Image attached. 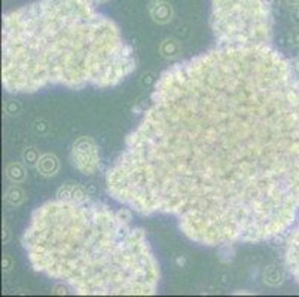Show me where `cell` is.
Segmentation results:
<instances>
[{
	"label": "cell",
	"mask_w": 299,
	"mask_h": 297,
	"mask_svg": "<svg viewBox=\"0 0 299 297\" xmlns=\"http://www.w3.org/2000/svg\"><path fill=\"white\" fill-rule=\"evenodd\" d=\"M115 201L201 245L260 242L299 214V78L270 45H218L157 80L106 173Z\"/></svg>",
	"instance_id": "6da1fadb"
},
{
	"label": "cell",
	"mask_w": 299,
	"mask_h": 297,
	"mask_svg": "<svg viewBox=\"0 0 299 297\" xmlns=\"http://www.w3.org/2000/svg\"><path fill=\"white\" fill-rule=\"evenodd\" d=\"M127 211L86 199L38 207L22 235L33 269L82 296H151L160 265Z\"/></svg>",
	"instance_id": "7a4b0ae2"
},
{
	"label": "cell",
	"mask_w": 299,
	"mask_h": 297,
	"mask_svg": "<svg viewBox=\"0 0 299 297\" xmlns=\"http://www.w3.org/2000/svg\"><path fill=\"white\" fill-rule=\"evenodd\" d=\"M134 69L119 28L89 0H35L3 15L2 82L11 94L109 88Z\"/></svg>",
	"instance_id": "3957f363"
},
{
	"label": "cell",
	"mask_w": 299,
	"mask_h": 297,
	"mask_svg": "<svg viewBox=\"0 0 299 297\" xmlns=\"http://www.w3.org/2000/svg\"><path fill=\"white\" fill-rule=\"evenodd\" d=\"M210 25L218 45H270L273 6L268 0H212Z\"/></svg>",
	"instance_id": "277c9868"
},
{
	"label": "cell",
	"mask_w": 299,
	"mask_h": 297,
	"mask_svg": "<svg viewBox=\"0 0 299 297\" xmlns=\"http://www.w3.org/2000/svg\"><path fill=\"white\" fill-rule=\"evenodd\" d=\"M70 159L78 171L85 176H93L100 168L99 146L88 137H80L73 143Z\"/></svg>",
	"instance_id": "5b68a950"
},
{
	"label": "cell",
	"mask_w": 299,
	"mask_h": 297,
	"mask_svg": "<svg viewBox=\"0 0 299 297\" xmlns=\"http://www.w3.org/2000/svg\"><path fill=\"white\" fill-rule=\"evenodd\" d=\"M286 268L299 284V226L286 242Z\"/></svg>",
	"instance_id": "8992f818"
},
{
	"label": "cell",
	"mask_w": 299,
	"mask_h": 297,
	"mask_svg": "<svg viewBox=\"0 0 299 297\" xmlns=\"http://www.w3.org/2000/svg\"><path fill=\"white\" fill-rule=\"evenodd\" d=\"M149 15L158 24H167L173 20V8L164 0H154L149 5Z\"/></svg>",
	"instance_id": "52a82bcc"
},
{
	"label": "cell",
	"mask_w": 299,
	"mask_h": 297,
	"mask_svg": "<svg viewBox=\"0 0 299 297\" xmlns=\"http://www.w3.org/2000/svg\"><path fill=\"white\" fill-rule=\"evenodd\" d=\"M36 168H38V171H39L42 176L51 177V176L57 174V171H58V168H60V162H58V159L55 158L54 155L46 153V155H42V156H40Z\"/></svg>",
	"instance_id": "ba28073f"
},
{
	"label": "cell",
	"mask_w": 299,
	"mask_h": 297,
	"mask_svg": "<svg viewBox=\"0 0 299 297\" xmlns=\"http://www.w3.org/2000/svg\"><path fill=\"white\" fill-rule=\"evenodd\" d=\"M57 198H63V199H86L88 198V193L86 190L79 186V184H66L63 186L58 193H57Z\"/></svg>",
	"instance_id": "9c48e42d"
},
{
	"label": "cell",
	"mask_w": 299,
	"mask_h": 297,
	"mask_svg": "<svg viewBox=\"0 0 299 297\" xmlns=\"http://www.w3.org/2000/svg\"><path fill=\"white\" fill-rule=\"evenodd\" d=\"M6 176H8V178H9L12 183H21V181L25 180L27 173H25V168H24L21 163H18V162H12V163H9L8 168H6Z\"/></svg>",
	"instance_id": "30bf717a"
},
{
	"label": "cell",
	"mask_w": 299,
	"mask_h": 297,
	"mask_svg": "<svg viewBox=\"0 0 299 297\" xmlns=\"http://www.w3.org/2000/svg\"><path fill=\"white\" fill-rule=\"evenodd\" d=\"M24 199H25V193L22 192V189L18 187V186H11V187L6 190V193H5V201H6L9 205H12V207H18V205H21V204L24 202Z\"/></svg>",
	"instance_id": "8fae6325"
},
{
	"label": "cell",
	"mask_w": 299,
	"mask_h": 297,
	"mask_svg": "<svg viewBox=\"0 0 299 297\" xmlns=\"http://www.w3.org/2000/svg\"><path fill=\"white\" fill-rule=\"evenodd\" d=\"M161 54H162V57H165V58H176V57H179L180 55V45L176 40L173 39L164 40L162 45H161Z\"/></svg>",
	"instance_id": "7c38bea8"
},
{
	"label": "cell",
	"mask_w": 299,
	"mask_h": 297,
	"mask_svg": "<svg viewBox=\"0 0 299 297\" xmlns=\"http://www.w3.org/2000/svg\"><path fill=\"white\" fill-rule=\"evenodd\" d=\"M39 159L40 155L38 153V150H36L35 147H28V149H25L24 153H22V160H24L28 167H36L38 162H39Z\"/></svg>",
	"instance_id": "4fadbf2b"
},
{
	"label": "cell",
	"mask_w": 299,
	"mask_h": 297,
	"mask_svg": "<svg viewBox=\"0 0 299 297\" xmlns=\"http://www.w3.org/2000/svg\"><path fill=\"white\" fill-rule=\"evenodd\" d=\"M271 271H273V275H270V272H266V274L263 275V278H265V281H266L270 285H277V284L281 282L283 277L280 275L279 271H276V268H271Z\"/></svg>",
	"instance_id": "5bb4252c"
},
{
	"label": "cell",
	"mask_w": 299,
	"mask_h": 297,
	"mask_svg": "<svg viewBox=\"0 0 299 297\" xmlns=\"http://www.w3.org/2000/svg\"><path fill=\"white\" fill-rule=\"evenodd\" d=\"M5 112H6L8 115H17V113L20 112V104L15 103V101H8V103L5 104Z\"/></svg>",
	"instance_id": "9a60e30c"
},
{
	"label": "cell",
	"mask_w": 299,
	"mask_h": 297,
	"mask_svg": "<svg viewBox=\"0 0 299 297\" xmlns=\"http://www.w3.org/2000/svg\"><path fill=\"white\" fill-rule=\"evenodd\" d=\"M2 266H3V271H5V272H9V271L12 269V260H11L9 256H3Z\"/></svg>",
	"instance_id": "2e32d148"
},
{
	"label": "cell",
	"mask_w": 299,
	"mask_h": 297,
	"mask_svg": "<svg viewBox=\"0 0 299 297\" xmlns=\"http://www.w3.org/2000/svg\"><path fill=\"white\" fill-rule=\"evenodd\" d=\"M286 3L289 6H293V8H299V0H286Z\"/></svg>",
	"instance_id": "e0dca14e"
},
{
	"label": "cell",
	"mask_w": 299,
	"mask_h": 297,
	"mask_svg": "<svg viewBox=\"0 0 299 297\" xmlns=\"http://www.w3.org/2000/svg\"><path fill=\"white\" fill-rule=\"evenodd\" d=\"M93 5H100V3H106L107 0H89Z\"/></svg>",
	"instance_id": "ac0fdd59"
},
{
	"label": "cell",
	"mask_w": 299,
	"mask_h": 297,
	"mask_svg": "<svg viewBox=\"0 0 299 297\" xmlns=\"http://www.w3.org/2000/svg\"><path fill=\"white\" fill-rule=\"evenodd\" d=\"M177 263H179V265H183V263H185V258H179Z\"/></svg>",
	"instance_id": "d6986e66"
}]
</instances>
